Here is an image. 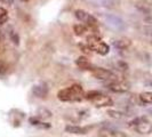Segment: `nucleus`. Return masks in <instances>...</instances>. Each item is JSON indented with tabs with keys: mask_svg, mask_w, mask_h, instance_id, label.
<instances>
[{
	"mask_svg": "<svg viewBox=\"0 0 152 137\" xmlns=\"http://www.w3.org/2000/svg\"><path fill=\"white\" fill-rule=\"evenodd\" d=\"M91 50H95L97 54L102 55V56H104V55L109 54V52H110V47H109L105 42L101 41V42H99V44H96L94 47H91Z\"/></svg>",
	"mask_w": 152,
	"mask_h": 137,
	"instance_id": "obj_13",
	"label": "nucleus"
},
{
	"mask_svg": "<svg viewBox=\"0 0 152 137\" xmlns=\"http://www.w3.org/2000/svg\"><path fill=\"white\" fill-rule=\"evenodd\" d=\"M118 65L120 66L121 70H127V68H128V65H127L126 63H124V62H118Z\"/></svg>",
	"mask_w": 152,
	"mask_h": 137,
	"instance_id": "obj_26",
	"label": "nucleus"
},
{
	"mask_svg": "<svg viewBox=\"0 0 152 137\" xmlns=\"http://www.w3.org/2000/svg\"><path fill=\"white\" fill-rule=\"evenodd\" d=\"M107 134H110V135H112V136H114V137H124L125 136L121 131H117V130H114V129H107Z\"/></svg>",
	"mask_w": 152,
	"mask_h": 137,
	"instance_id": "obj_25",
	"label": "nucleus"
},
{
	"mask_svg": "<svg viewBox=\"0 0 152 137\" xmlns=\"http://www.w3.org/2000/svg\"><path fill=\"white\" fill-rule=\"evenodd\" d=\"M39 117H41V118H50L52 117V113L48 111V110H46V109H41V110H39Z\"/></svg>",
	"mask_w": 152,
	"mask_h": 137,
	"instance_id": "obj_23",
	"label": "nucleus"
},
{
	"mask_svg": "<svg viewBox=\"0 0 152 137\" xmlns=\"http://www.w3.org/2000/svg\"><path fill=\"white\" fill-rule=\"evenodd\" d=\"M88 127H79V126H71L69 125L65 127V131L70 134H76V135H85L88 131Z\"/></svg>",
	"mask_w": 152,
	"mask_h": 137,
	"instance_id": "obj_12",
	"label": "nucleus"
},
{
	"mask_svg": "<svg viewBox=\"0 0 152 137\" xmlns=\"http://www.w3.org/2000/svg\"><path fill=\"white\" fill-rule=\"evenodd\" d=\"M112 44H113L114 48H117V49H126L132 45V41L129 39L122 38L119 39V40H114Z\"/></svg>",
	"mask_w": 152,
	"mask_h": 137,
	"instance_id": "obj_14",
	"label": "nucleus"
},
{
	"mask_svg": "<svg viewBox=\"0 0 152 137\" xmlns=\"http://www.w3.org/2000/svg\"><path fill=\"white\" fill-rule=\"evenodd\" d=\"M91 102L95 104V106H96V107L111 106V105L113 104V101L110 98L109 96H107V95H103L102 93L99 94L97 97H95V98L93 99Z\"/></svg>",
	"mask_w": 152,
	"mask_h": 137,
	"instance_id": "obj_7",
	"label": "nucleus"
},
{
	"mask_svg": "<svg viewBox=\"0 0 152 137\" xmlns=\"http://www.w3.org/2000/svg\"><path fill=\"white\" fill-rule=\"evenodd\" d=\"M84 1L95 7L115 8L117 6H119V0H84Z\"/></svg>",
	"mask_w": 152,
	"mask_h": 137,
	"instance_id": "obj_6",
	"label": "nucleus"
},
{
	"mask_svg": "<svg viewBox=\"0 0 152 137\" xmlns=\"http://www.w3.org/2000/svg\"><path fill=\"white\" fill-rule=\"evenodd\" d=\"M84 89L80 85H72L57 93V98L61 102H79L83 99Z\"/></svg>",
	"mask_w": 152,
	"mask_h": 137,
	"instance_id": "obj_1",
	"label": "nucleus"
},
{
	"mask_svg": "<svg viewBox=\"0 0 152 137\" xmlns=\"http://www.w3.org/2000/svg\"><path fill=\"white\" fill-rule=\"evenodd\" d=\"M76 65L79 68H81V70H89V71H93L94 68H96V66H94L91 64L86 56H79L76 60Z\"/></svg>",
	"mask_w": 152,
	"mask_h": 137,
	"instance_id": "obj_10",
	"label": "nucleus"
},
{
	"mask_svg": "<svg viewBox=\"0 0 152 137\" xmlns=\"http://www.w3.org/2000/svg\"><path fill=\"white\" fill-rule=\"evenodd\" d=\"M0 2H4V4H7V5H13L14 0H0Z\"/></svg>",
	"mask_w": 152,
	"mask_h": 137,
	"instance_id": "obj_27",
	"label": "nucleus"
},
{
	"mask_svg": "<svg viewBox=\"0 0 152 137\" xmlns=\"http://www.w3.org/2000/svg\"><path fill=\"white\" fill-rule=\"evenodd\" d=\"M32 94L38 98H45L48 94V87L46 84H38L32 87Z\"/></svg>",
	"mask_w": 152,
	"mask_h": 137,
	"instance_id": "obj_8",
	"label": "nucleus"
},
{
	"mask_svg": "<svg viewBox=\"0 0 152 137\" xmlns=\"http://www.w3.org/2000/svg\"><path fill=\"white\" fill-rule=\"evenodd\" d=\"M8 70V64L6 61L0 60V76H5Z\"/></svg>",
	"mask_w": 152,
	"mask_h": 137,
	"instance_id": "obj_22",
	"label": "nucleus"
},
{
	"mask_svg": "<svg viewBox=\"0 0 152 137\" xmlns=\"http://www.w3.org/2000/svg\"><path fill=\"white\" fill-rule=\"evenodd\" d=\"M8 20V13L5 8L0 7V25H2L4 23H6Z\"/></svg>",
	"mask_w": 152,
	"mask_h": 137,
	"instance_id": "obj_19",
	"label": "nucleus"
},
{
	"mask_svg": "<svg viewBox=\"0 0 152 137\" xmlns=\"http://www.w3.org/2000/svg\"><path fill=\"white\" fill-rule=\"evenodd\" d=\"M107 114H109V117H111L113 119H121L124 117V114L121 112H118V111H114V110H109Z\"/></svg>",
	"mask_w": 152,
	"mask_h": 137,
	"instance_id": "obj_21",
	"label": "nucleus"
},
{
	"mask_svg": "<svg viewBox=\"0 0 152 137\" xmlns=\"http://www.w3.org/2000/svg\"><path fill=\"white\" fill-rule=\"evenodd\" d=\"M87 45L89 46V47H94V46L96 45V44H99V42H101L102 41V39L99 38V36H96V34H91V36H88L87 37Z\"/></svg>",
	"mask_w": 152,
	"mask_h": 137,
	"instance_id": "obj_16",
	"label": "nucleus"
},
{
	"mask_svg": "<svg viewBox=\"0 0 152 137\" xmlns=\"http://www.w3.org/2000/svg\"><path fill=\"white\" fill-rule=\"evenodd\" d=\"M135 8L143 14H150L152 12V4L149 0H137L135 2Z\"/></svg>",
	"mask_w": 152,
	"mask_h": 137,
	"instance_id": "obj_9",
	"label": "nucleus"
},
{
	"mask_svg": "<svg viewBox=\"0 0 152 137\" xmlns=\"http://www.w3.org/2000/svg\"><path fill=\"white\" fill-rule=\"evenodd\" d=\"M91 73L96 79L103 80V81H107V80L109 81H115V79H117V76L112 71L103 68H95L91 71Z\"/></svg>",
	"mask_w": 152,
	"mask_h": 137,
	"instance_id": "obj_5",
	"label": "nucleus"
},
{
	"mask_svg": "<svg viewBox=\"0 0 152 137\" xmlns=\"http://www.w3.org/2000/svg\"><path fill=\"white\" fill-rule=\"evenodd\" d=\"M10 39H12V41L15 44V45H18L20 44V38H18V34L14 32V31H12L10 32Z\"/></svg>",
	"mask_w": 152,
	"mask_h": 137,
	"instance_id": "obj_24",
	"label": "nucleus"
},
{
	"mask_svg": "<svg viewBox=\"0 0 152 137\" xmlns=\"http://www.w3.org/2000/svg\"><path fill=\"white\" fill-rule=\"evenodd\" d=\"M73 31L77 36H84L85 33L87 32V26L84 24H76L73 26Z\"/></svg>",
	"mask_w": 152,
	"mask_h": 137,
	"instance_id": "obj_18",
	"label": "nucleus"
},
{
	"mask_svg": "<svg viewBox=\"0 0 152 137\" xmlns=\"http://www.w3.org/2000/svg\"><path fill=\"white\" fill-rule=\"evenodd\" d=\"M142 33L144 38L152 44V24H145L142 28Z\"/></svg>",
	"mask_w": 152,
	"mask_h": 137,
	"instance_id": "obj_15",
	"label": "nucleus"
},
{
	"mask_svg": "<svg viewBox=\"0 0 152 137\" xmlns=\"http://www.w3.org/2000/svg\"><path fill=\"white\" fill-rule=\"evenodd\" d=\"M99 94V91L97 90H91V91H87L86 94H85V98L88 99V101H93V99L95 98V97H97Z\"/></svg>",
	"mask_w": 152,
	"mask_h": 137,
	"instance_id": "obj_20",
	"label": "nucleus"
},
{
	"mask_svg": "<svg viewBox=\"0 0 152 137\" xmlns=\"http://www.w3.org/2000/svg\"><path fill=\"white\" fill-rule=\"evenodd\" d=\"M129 126L134 127L137 133L142 135H148L152 133V123L145 118H136L129 122Z\"/></svg>",
	"mask_w": 152,
	"mask_h": 137,
	"instance_id": "obj_3",
	"label": "nucleus"
},
{
	"mask_svg": "<svg viewBox=\"0 0 152 137\" xmlns=\"http://www.w3.org/2000/svg\"><path fill=\"white\" fill-rule=\"evenodd\" d=\"M21 1H24V2H25V1H28V0H21Z\"/></svg>",
	"mask_w": 152,
	"mask_h": 137,
	"instance_id": "obj_28",
	"label": "nucleus"
},
{
	"mask_svg": "<svg viewBox=\"0 0 152 137\" xmlns=\"http://www.w3.org/2000/svg\"><path fill=\"white\" fill-rule=\"evenodd\" d=\"M107 88L113 93H126L128 90V86L125 84H121V82H117V81H113L111 84L107 85Z\"/></svg>",
	"mask_w": 152,
	"mask_h": 137,
	"instance_id": "obj_11",
	"label": "nucleus"
},
{
	"mask_svg": "<svg viewBox=\"0 0 152 137\" xmlns=\"http://www.w3.org/2000/svg\"><path fill=\"white\" fill-rule=\"evenodd\" d=\"M75 16L77 17V20H79L84 25H87L89 28H95L99 24L97 18L84 9H77L75 12Z\"/></svg>",
	"mask_w": 152,
	"mask_h": 137,
	"instance_id": "obj_4",
	"label": "nucleus"
},
{
	"mask_svg": "<svg viewBox=\"0 0 152 137\" xmlns=\"http://www.w3.org/2000/svg\"><path fill=\"white\" fill-rule=\"evenodd\" d=\"M101 18L107 29L113 32H121L126 29V23L121 17L113 14H102Z\"/></svg>",
	"mask_w": 152,
	"mask_h": 137,
	"instance_id": "obj_2",
	"label": "nucleus"
},
{
	"mask_svg": "<svg viewBox=\"0 0 152 137\" xmlns=\"http://www.w3.org/2000/svg\"><path fill=\"white\" fill-rule=\"evenodd\" d=\"M140 99L145 104H152V91H145L140 95Z\"/></svg>",
	"mask_w": 152,
	"mask_h": 137,
	"instance_id": "obj_17",
	"label": "nucleus"
}]
</instances>
